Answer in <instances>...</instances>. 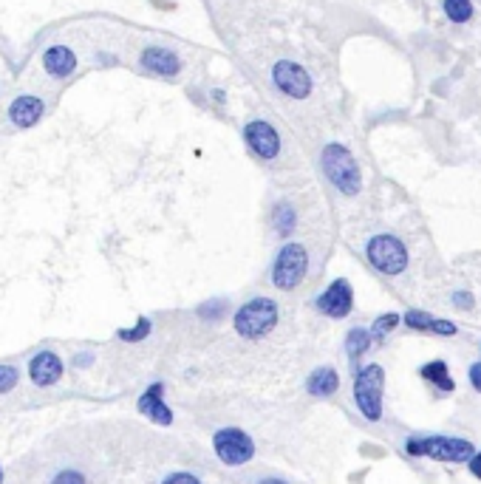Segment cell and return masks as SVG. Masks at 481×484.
<instances>
[{
  "label": "cell",
  "instance_id": "277c9868",
  "mask_svg": "<svg viewBox=\"0 0 481 484\" xmlns=\"http://www.w3.org/2000/svg\"><path fill=\"white\" fill-rule=\"evenodd\" d=\"M382 385H385V374L382 366H365L363 371H357L354 380V399L360 413L368 422H379L382 420Z\"/></svg>",
  "mask_w": 481,
  "mask_h": 484
},
{
  "label": "cell",
  "instance_id": "6da1fadb",
  "mask_svg": "<svg viewBox=\"0 0 481 484\" xmlns=\"http://www.w3.org/2000/svg\"><path fill=\"white\" fill-rule=\"evenodd\" d=\"M323 173L328 176V181L340 190V193H346V195H354L360 193V184H363V176H360V167L351 156L349 148H342V145H326L323 148Z\"/></svg>",
  "mask_w": 481,
  "mask_h": 484
},
{
  "label": "cell",
  "instance_id": "d4e9b609",
  "mask_svg": "<svg viewBox=\"0 0 481 484\" xmlns=\"http://www.w3.org/2000/svg\"><path fill=\"white\" fill-rule=\"evenodd\" d=\"M51 484H85V478H83V473H77V470H62Z\"/></svg>",
  "mask_w": 481,
  "mask_h": 484
},
{
  "label": "cell",
  "instance_id": "2e32d148",
  "mask_svg": "<svg viewBox=\"0 0 481 484\" xmlns=\"http://www.w3.org/2000/svg\"><path fill=\"white\" fill-rule=\"evenodd\" d=\"M405 323H407L410 329H417V331H433V334H445V337H450V334L459 331L456 323L439 320V317H433V314H428V312H419V309L407 312V314H405Z\"/></svg>",
  "mask_w": 481,
  "mask_h": 484
},
{
  "label": "cell",
  "instance_id": "f1b7e54d",
  "mask_svg": "<svg viewBox=\"0 0 481 484\" xmlns=\"http://www.w3.org/2000/svg\"><path fill=\"white\" fill-rule=\"evenodd\" d=\"M470 470H473V476H475V478H481V450H478V453L470 459Z\"/></svg>",
  "mask_w": 481,
  "mask_h": 484
},
{
  "label": "cell",
  "instance_id": "8fae6325",
  "mask_svg": "<svg viewBox=\"0 0 481 484\" xmlns=\"http://www.w3.org/2000/svg\"><path fill=\"white\" fill-rule=\"evenodd\" d=\"M142 68H148V71H153L159 77H176L181 71V60L170 48L151 46L142 51Z\"/></svg>",
  "mask_w": 481,
  "mask_h": 484
},
{
  "label": "cell",
  "instance_id": "9a60e30c",
  "mask_svg": "<svg viewBox=\"0 0 481 484\" xmlns=\"http://www.w3.org/2000/svg\"><path fill=\"white\" fill-rule=\"evenodd\" d=\"M62 374V363L54 352H43L32 360V382L34 385H54Z\"/></svg>",
  "mask_w": 481,
  "mask_h": 484
},
{
  "label": "cell",
  "instance_id": "cb8c5ba5",
  "mask_svg": "<svg viewBox=\"0 0 481 484\" xmlns=\"http://www.w3.org/2000/svg\"><path fill=\"white\" fill-rule=\"evenodd\" d=\"M18 385V368H9V366H0V394H6Z\"/></svg>",
  "mask_w": 481,
  "mask_h": 484
},
{
  "label": "cell",
  "instance_id": "52a82bcc",
  "mask_svg": "<svg viewBox=\"0 0 481 484\" xmlns=\"http://www.w3.org/2000/svg\"><path fill=\"white\" fill-rule=\"evenodd\" d=\"M213 448H216L218 459L224 464H230V467H241V464H246L255 456V442L244 431H238V428L218 431L213 436Z\"/></svg>",
  "mask_w": 481,
  "mask_h": 484
},
{
  "label": "cell",
  "instance_id": "83f0119b",
  "mask_svg": "<svg viewBox=\"0 0 481 484\" xmlns=\"http://www.w3.org/2000/svg\"><path fill=\"white\" fill-rule=\"evenodd\" d=\"M453 303H456V306H461V309H470V306H473V298H470L467 292H459V295L453 298Z\"/></svg>",
  "mask_w": 481,
  "mask_h": 484
},
{
  "label": "cell",
  "instance_id": "5bb4252c",
  "mask_svg": "<svg viewBox=\"0 0 481 484\" xmlns=\"http://www.w3.org/2000/svg\"><path fill=\"white\" fill-rule=\"evenodd\" d=\"M162 394H165V385H162V382H153V385L142 394L139 410L145 413V417H151L153 422H159V425H170V422H173V413H170V408L165 405Z\"/></svg>",
  "mask_w": 481,
  "mask_h": 484
},
{
  "label": "cell",
  "instance_id": "d6986e66",
  "mask_svg": "<svg viewBox=\"0 0 481 484\" xmlns=\"http://www.w3.org/2000/svg\"><path fill=\"white\" fill-rule=\"evenodd\" d=\"M272 221H274V230H278L281 235H289L298 224V213H295V207L289 201H278L274 204V210H272Z\"/></svg>",
  "mask_w": 481,
  "mask_h": 484
},
{
  "label": "cell",
  "instance_id": "5b68a950",
  "mask_svg": "<svg viewBox=\"0 0 481 484\" xmlns=\"http://www.w3.org/2000/svg\"><path fill=\"white\" fill-rule=\"evenodd\" d=\"M306 269H309V255L300 244H286L278 258H274V266H272V284L284 289V292H292L295 286L303 284L306 278Z\"/></svg>",
  "mask_w": 481,
  "mask_h": 484
},
{
  "label": "cell",
  "instance_id": "9c48e42d",
  "mask_svg": "<svg viewBox=\"0 0 481 484\" xmlns=\"http://www.w3.org/2000/svg\"><path fill=\"white\" fill-rule=\"evenodd\" d=\"M244 139H246L249 151L258 159H263V162H272L274 156H278V151H281V136H278V130H274L269 122H263V119H255V122H249L244 127Z\"/></svg>",
  "mask_w": 481,
  "mask_h": 484
},
{
  "label": "cell",
  "instance_id": "7c38bea8",
  "mask_svg": "<svg viewBox=\"0 0 481 484\" xmlns=\"http://www.w3.org/2000/svg\"><path fill=\"white\" fill-rule=\"evenodd\" d=\"M43 111H46L43 99H40V97L26 94V97H18V99L9 105V119H12V125H15V127H32V125H37V122H40Z\"/></svg>",
  "mask_w": 481,
  "mask_h": 484
},
{
  "label": "cell",
  "instance_id": "ba28073f",
  "mask_svg": "<svg viewBox=\"0 0 481 484\" xmlns=\"http://www.w3.org/2000/svg\"><path fill=\"white\" fill-rule=\"evenodd\" d=\"M272 83L281 94L292 97V99H306L312 94V77L306 74V68L298 62H274L272 68Z\"/></svg>",
  "mask_w": 481,
  "mask_h": 484
},
{
  "label": "cell",
  "instance_id": "3957f363",
  "mask_svg": "<svg viewBox=\"0 0 481 484\" xmlns=\"http://www.w3.org/2000/svg\"><path fill=\"white\" fill-rule=\"evenodd\" d=\"M405 450L410 456H428L436 462H470L475 456L467 439H450V436H417L407 439Z\"/></svg>",
  "mask_w": 481,
  "mask_h": 484
},
{
  "label": "cell",
  "instance_id": "ac0fdd59",
  "mask_svg": "<svg viewBox=\"0 0 481 484\" xmlns=\"http://www.w3.org/2000/svg\"><path fill=\"white\" fill-rule=\"evenodd\" d=\"M419 374H422L428 382H433L439 391H453V388H456V382H453L450 374H447V363H445V360H433V363L422 366Z\"/></svg>",
  "mask_w": 481,
  "mask_h": 484
},
{
  "label": "cell",
  "instance_id": "30bf717a",
  "mask_svg": "<svg viewBox=\"0 0 481 484\" xmlns=\"http://www.w3.org/2000/svg\"><path fill=\"white\" fill-rule=\"evenodd\" d=\"M351 306H354V292H351V284H349L346 278H337V281L317 298V309H320L323 314L334 317V320L346 317V314L351 312Z\"/></svg>",
  "mask_w": 481,
  "mask_h": 484
},
{
  "label": "cell",
  "instance_id": "603a6c76",
  "mask_svg": "<svg viewBox=\"0 0 481 484\" xmlns=\"http://www.w3.org/2000/svg\"><path fill=\"white\" fill-rule=\"evenodd\" d=\"M148 334H151V320H148V317H139V323H136V329H133V331H119V337H122V340H127V343L145 340Z\"/></svg>",
  "mask_w": 481,
  "mask_h": 484
},
{
  "label": "cell",
  "instance_id": "484cf974",
  "mask_svg": "<svg viewBox=\"0 0 481 484\" xmlns=\"http://www.w3.org/2000/svg\"><path fill=\"white\" fill-rule=\"evenodd\" d=\"M165 484H201V481L195 476H190V473H173V476L165 478Z\"/></svg>",
  "mask_w": 481,
  "mask_h": 484
},
{
  "label": "cell",
  "instance_id": "ffe728a7",
  "mask_svg": "<svg viewBox=\"0 0 481 484\" xmlns=\"http://www.w3.org/2000/svg\"><path fill=\"white\" fill-rule=\"evenodd\" d=\"M368 345H371V334L365 329H351L346 334V352L351 357V363H357L365 352H368Z\"/></svg>",
  "mask_w": 481,
  "mask_h": 484
},
{
  "label": "cell",
  "instance_id": "4316f807",
  "mask_svg": "<svg viewBox=\"0 0 481 484\" xmlns=\"http://www.w3.org/2000/svg\"><path fill=\"white\" fill-rule=\"evenodd\" d=\"M470 382H473V388L481 391V360L475 366H470Z\"/></svg>",
  "mask_w": 481,
  "mask_h": 484
},
{
  "label": "cell",
  "instance_id": "f546056e",
  "mask_svg": "<svg viewBox=\"0 0 481 484\" xmlns=\"http://www.w3.org/2000/svg\"><path fill=\"white\" fill-rule=\"evenodd\" d=\"M260 484H286V481H278V478H263Z\"/></svg>",
  "mask_w": 481,
  "mask_h": 484
},
{
  "label": "cell",
  "instance_id": "8992f818",
  "mask_svg": "<svg viewBox=\"0 0 481 484\" xmlns=\"http://www.w3.org/2000/svg\"><path fill=\"white\" fill-rule=\"evenodd\" d=\"M368 261L374 269H379L382 275H399L407 266V249L399 238L393 235H374L368 241Z\"/></svg>",
  "mask_w": 481,
  "mask_h": 484
},
{
  "label": "cell",
  "instance_id": "4fadbf2b",
  "mask_svg": "<svg viewBox=\"0 0 481 484\" xmlns=\"http://www.w3.org/2000/svg\"><path fill=\"white\" fill-rule=\"evenodd\" d=\"M43 68H46L51 77L65 80L68 74H74L77 57H74V51L68 48V46H51V48L43 54Z\"/></svg>",
  "mask_w": 481,
  "mask_h": 484
},
{
  "label": "cell",
  "instance_id": "7402d4cb",
  "mask_svg": "<svg viewBox=\"0 0 481 484\" xmlns=\"http://www.w3.org/2000/svg\"><path fill=\"white\" fill-rule=\"evenodd\" d=\"M396 323H399V314H393V312L379 314V317L374 320V337H385L391 329H396Z\"/></svg>",
  "mask_w": 481,
  "mask_h": 484
},
{
  "label": "cell",
  "instance_id": "7a4b0ae2",
  "mask_svg": "<svg viewBox=\"0 0 481 484\" xmlns=\"http://www.w3.org/2000/svg\"><path fill=\"white\" fill-rule=\"evenodd\" d=\"M278 326V303L269 298H255L235 312V331L246 340H258Z\"/></svg>",
  "mask_w": 481,
  "mask_h": 484
},
{
  "label": "cell",
  "instance_id": "4dcf8cb0",
  "mask_svg": "<svg viewBox=\"0 0 481 484\" xmlns=\"http://www.w3.org/2000/svg\"><path fill=\"white\" fill-rule=\"evenodd\" d=\"M0 478H4V476H0Z\"/></svg>",
  "mask_w": 481,
  "mask_h": 484
},
{
  "label": "cell",
  "instance_id": "e0dca14e",
  "mask_svg": "<svg viewBox=\"0 0 481 484\" xmlns=\"http://www.w3.org/2000/svg\"><path fill=\"white\" fill-rule=\"evenodd\" d=\"M306 388H309L312 396H331V394L340 388V377H337L334 368H317V371L309 377Z\"/></svg>",
  "mask_w": 481,
  "mask_h": 484
},
{
  "label": "cell",
  "instance_id": "44dd1931",
  "mask_svg": "<svg viewBox=\"0 0 481 484\" xmlns=\"http://www.w3.org/2000/svg\"><path fill=\"white\" fill-rule=\"evenodd\" d=\"M445 15L453 23H467L473 18V4L470 0H445Z\"/></svg>",
  "mask_w": 481,
  "mask_h": 484
}]
</instances>
